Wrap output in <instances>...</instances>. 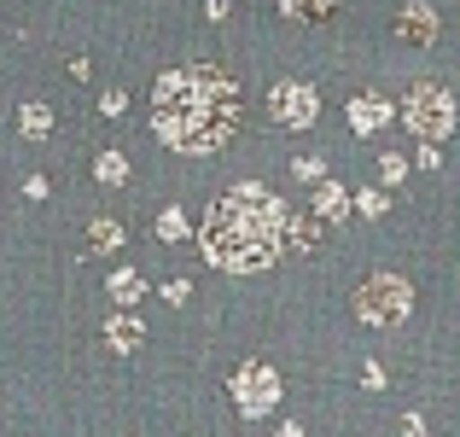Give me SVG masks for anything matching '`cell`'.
I'll use <instances>...</instances> for the list:
<instances>
[{
	"label": "cell",
	"instance_id": "obj_5",
	"mask_svg": "<svg viewBox=\"0 0 460 437\" xmlns=\"http://www.w3.org/2000/svg\"><path fill=\"white\" fill-rule=\"evenodd\" d=\"M274 397H280L274 368H239L234 373V403H239V415H269Z\"/></svg>",
	"mask_w": 460,
	"mask_h": 437
},
{
	"label": "cell",
	"instance_id": "obj_6",
	"mask_svg": "<svg viewBox=\"0 0 460 437\" xmlns=\"http://www.w3.org/2000/svg\"><path fill=\"white\" fill-rule=\"evenodd\" d=\"M274 117H280V123L286 129H304V123H314V94L309 88H297V82H292V88H274Z\"/></svg>",
	"mask_w": 460,
	"mask_h": 437
},
{
	"label": "cell",
	"instance_id": "obj_7",
	"mask_svg": "<svg viewBox=\"0 0 460 437\" xmlns=\"http://www.w3.org/2000/svg\"><path fill=\"white\" fill-rule=\"evenodd\" d=\"M379 123H385V105L379 100H356V105H349V129H356V135H373Z\"/></svg>",
	"mask_w": 460,
	"mask_h": 437
},
{
	"label": "cell",
	"instance_id": "obj_11",
	"mask_svg": "<svg viewBox=\"0 0 460 437\" xmlns=\"http://www.w3.org/2000/svg\"><path fill=\"white\" fill-rule=\"evenodd\" d=\"M111 298L135 303V298H140V274H135V269H117V274H111Z\"/></svg>",
	"mask_w": 460,
	"mask_h": 437
},
{
	"label": "cell",
	"instance_id": "obj_8",
	"mask_svg": "<svg viewBox=\"0 0 460 437\" xmlns=\"http://www.w3.org/2000/svg\"><path fill=\"white\" fill-rule=\"evenodd\" d=\"M314 210H321V216H332V222H338V216H344V210H349V199H344V187H338V181H326V187H321V192H314Z\"/></svg>",
	"mask_w": 460,
	"mask_h": 437
},
{
	"label": "cell",
	"instance_id": "obj_1",
	"mask_svg": "<svg viewBox=\"0 0 460 437\" xmlns=\"http://www.w3.org/2000/svg\"><path fill=\"white\" fill-rule=\"evenodd\" d=\"M152 123L175 152H216L239 135V82L216 65H181L157 82Z\"/></svg>",
	"mask_w": 460,
	"mask_h": 437
},
{
	"label": "cell",
	"instance_id": "obj_2",
	"mask_svg": "<svg viewBox=\"0 0 460 437\" xmlns=\"http://www.w3.org/2000/svg\"><path fill=\"white\" fill-rule=\"evenodd\" d=\"M280 234H286V210L269 187H234L204 222V257L216 269L234 274H257L280 257Z\"/></svg>",
	"mask_w": 460,
	"mask_h": 437
},
{
	"label": "cell",
	"instance_id": "obj_4",
	"mask_svg": "<svg viewBox=\"0 0 460 437\" xmlns=\"http://www.w3.org/2000/svg\"><path fill=\"white\" fill-rule=\"evenodd\" d=\"M402 117H408V129H414L420 140H438V135H449L455 105H449V94H443V88H414V94H408V105H402Z\"/></svg>",
	"mask_w": 460,
	"mask_h": 437
},
{
	"label": "cell",
	"instance_id": "obj_12",
	"mask_svg": "<svg viewBox=\"0 0 460 437\" xmlns=\"http://www.w3.org/2000/svg\"><path fill=\"white\" fill-rule=\"evenodd\" d=\"M47 129H53V117H47V105H23V135H30V140H41Z\"/></svg>",
	"mask_w": 460,
	"mask_h": 437
},
{
	"label": "cell",
	"instance_id": "obj_17",
	"mask_svg": "<svg viewBox=\"0 0 460 437\" xmlns=\"http://www.w3.org/2000/svg\"><path fill=\"white\" fill-rule=\"evenodd\" d=\"M361 210H367V216H385V210H391V204H385L379 192H361Z\"/></svg>",
	"mask_w": 460,
	"mask_h": 437
},
{
	"label": "cell",
	"instance_id": "obj_3",
	"mask_svg": "<svg viewBox=\"0 0 460 437\" xmlns=\"http://www.w3.org/2000/svg\"><path fill=\"white\" fill-rule=\"evenodd\" d=\"M356 315H361V321H373V326H396L408 315V286L391 281V274L367 281V286H361V298H356Z\"/></svg>",
	"mask_w": 460,
	"mask_h": 437
},
{
	"label": "cell",
	"instance_id": "obj_13",
	"mask_svg": "<svg viewBox=\"0 0 460 437\" xmlns=\"http://www.w3.org/2000/svg\"><path fill=\"white\" fill-rule=\"evenodd\" d=\"M93 169H100V181H111V187H117V181L128 175V164H123L117 152H100V164H93Z\"/></svg>",
	"mask_w": 460,
	"mask_h": 437
},
{
	"label": "cell",
	"instance_id": "obj_16",
	"mask_svg": "<svg viewBox=\"0 0 460 437\" xmlns=\"http://www.w3.org/2000/svg\"><path fill=\"white\" fill-rule=\"evenodd\" d=\"M157 227H164V239H181V234H187V222H181V210H169V216H164Z\"/></svg>",
	"mask_w": 460,
	"mask_h": 437
},
{
	"label": "cell",
	"instance_id": "obj_14",
	"mask_svg": "<svg viewBox=\"0 0 460 437\" xmlns=\"http://www.w3.org/2000/svg\"><path fill=\"white\" fill-rule=\"evenodd\" d=\"M280 6H286V18H321L332 0H280Z\"/></svg>",
	"mask_w": 460,
	"mask_h": 437
},
{
	"label": "cell",
	"instance_id": "obj_15",
	"mask_svg": "<svg viewBox=\"0 0 460 437\" xmlns=\"http://www.w3.org/2000/svg\"><path fill=\"white\" fill-rule=\"evenodd\" d=\"M88 234H93V245H117V239H123V227H117V222H93Z\"/></svg>",
	"mask_w": 460,
	"mask_h": 437
},
{
	"label": "cell",
	"instance_id": "obj_10",
	"mask_svg": "<svg viewBox=\"0 0 460 437\" xmlns=\"http://www.w3.org/2000/svg\"><path fill=\"white\" fill-rule=\"evenodd\" d=\"M105 338H111V350H135L140 344V326L128 321V315H117V321L105 326Z\"/></svg>",
	"mask_w": 460,
	"mask_h": 437
},
{
	"label": "cell",
	"instance_id": "obj_9",
	"mask_svg": "<svg viewBox=\"0 0 460 437\" xmlns=\"http://www.w3.org/2000/svg\"><path fill=\"white\" fill-rule=\"evenodd\" d=\"M431 30H438V23H431V12H426V6H408V23H402V41H431Z\"/></svg>",
	"mask_w": 460,
	"mask_h": 437
}]
</instances>
